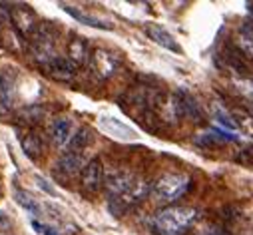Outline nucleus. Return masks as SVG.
Returning a JSON list of instances; mask_svg holds the SVG:
<instances>
[{
    "instance_id": "obj_15",
    "label": "nucleus",
    "mask_w": 253,
    "mask_h": 235,
    "mask_svg": "<svg viewBox=\"0 0 253 235\" xmlns=\"http://www.w3.org/2000/svg\"><path fill=\"white\" fill-rule=\"evenodd\" d=\"M68 58L76 64H86L88 58H90V50H88V44L84 38H72L70 44H68Z\"/></svg>"
},
{
    "instance_id": "obj_23",
    "label": "nucleus",
    "mask_w": 253,
    "mask_h": 235,
    "mask_svg": "<svg viewBox=\"0 0 253 235\" xmlns=\"http://www.w3.org/2000/svg\"><path fill=\"white\" fill-rule=\"evenodd\" d=\"M237 126H239V128H243L249 136H253V114H249L247 110H241V112H239Z\"/></svg>"
},
{
    "instance_id": "obj_12",
    "label": "nucleus",
    "mask_w": 253,
    "mask_h": 235,
    "mask_svg": "<svg viewBox=\"0 0 253 235\" xmlns=\"http://www.w3.org/2000/svg\"><path fill=\"white\" fill-rule=\"evenodd\" d=\"M50 138H52V144L56 148L66 146L72 140V122L68 118H56L52 128H50Z\"/></svg>"
},
{
    "instance_id": "obj_5",
    "label": "nucleus",
    "mask_w": 253,
    "mask_h": 235,
    "mask_svg": "<svg viewBox=\"0 0 253 235\" xmlns=\"http://www.w3.org/2000/svg\"><path fill=\"white\" fill-rule=\"evenodd\" d=\"M44 68H46V72H48L52 78L62 80V82L72 80V78L76 76V70H78V66L70 60V58H66V56H56V58H52V60H50Z\"/></svg>"
},
{
    "instance_id": "obj_21",
    "label": "nucleus",
    "mask_w": 253,
    "mask_h": 235,
    "mask_svg": "<svg viewBox=\"0 0 253 235\" xmlns=\"http://www.w3.org/2000/svg\"><path fill=\"white\" fill-rule=\"evenodd\" d=\"M213 116H215V120H217L223 128H227V130H235V128H239V126H237V122H233V118H231L225 110H221V108H215Z\"/></svg>"
},
{
    "instance_id": "obj_9",
    "label": "nucleus",
    "mask_w": 253,
    "mask_h": 235,
    "mask_svg": "<svg viewBox=\"0 0 253 235\" xmlns=\"http://www.w3.org/2000/svg\"><path fill=\"white\" fill-rule=\"evenodd\" d=\"M120 62L114 54H110L108 50H96L94 56H92V68L96 70V74H100L102 78H110L116 74Z\"/></svg>"
},
{
    "instance_id": "obj_1",
    "label": "nucleus",
    "mask_w": 253,
    "mask_h": 235,
    "mask_svg": "<svg viewBox=\"0 0 253 235\" xmlns=\"http://www.w3.org/2000/svg\"><path fill=\"white\" fill-rule=\"evenodd\" d=\"M198 219V211L194 207H183V205H173L162 209L154 217V227L160 235H181Z\"/></svg>"
},
{
    "instance_id": "obj_18",
    "label": "nucleus",
    "mask_w": 253,
    "mask_h": 235,
    "mask_svg": "<svg viewBox=\"0 0 253 235\" xmlns=\"http://www.w3.org/2000/svg\"><path fill=\"white\" fill-rule=\"evenodd\" d=\"M22 150H24V154L30 157V159H38V156L42 154V142H40V138L36 136V134H26V136H22Z\"/></svg>"
},
{
    "instance_id": "obj_14",
    "label": "nucleus",
    "mask_w": 253,
    "mask_h": 235,
    "mask_svg": "<svg viewBox=\"0 0 253 235\" xmlns=\"http://www.w3.org/2000/svg\"><path fill=\"white\" fill-rule=\"evenodd\" d=\"M60 6L64 8L72 18H76L80 24H86V26H92V28H102V30H112V24H108V22H104V20H100V18H94V16L86 14V12H82L80 8H76V6H70V4H60Z\"/></svg>"
},
{
    "instance_id": "obj_16",
    "label": "nucleus",
    "mask_w": 253,
    "mask_h": 235,
    "mask_svg": "<svg viewBox=\"0 0 253 235\" xmlns=\"http://www.w3.org/2000/svg\"><path fill=\"white\" fill-rule=\"evenodd\" d=\"M92 142H94V134H92V130L86 128V126H82V128H78L76 134L72 136L70 146H68V152H72V154H82Z\"/></svg>"
},
{
    "instance_id": "obj_24",
    "label": "nucleus",
    "mask_w": 253,
    "mask_h": 235,
    "mask_svg": "<svg viewBox=\"0 0 253 235\" xmlns=\"http://www.w3.org/2000/svg\"><path fill=\"white\" fill-rule=\"evenodd\" d=\"M34 180H36L38 188H40V190H44V192H46L48 196H56V190H54V188H52V186H50V184H48V182H46L44 178H40V175H36Z\"/></svg>"
},
{
    "instance_id": "obj_19",
    "label": "nucleus",
    "mask_w": 253,
    "mask_h": 235,
    "mask_svg": "<svg viewBox=\"0 0 253 235\" xmlns=\"http://www.w3.org/2000/svg\"><path fill=\"white\" fill-rule=\"evenodd\" d=\"M42 116H44V110L40 108V106H28V108H24L20 114H18V118L22 122H28V124H38L40 120H42Z\"/></svg>"
},
{
    "instance_id": "obj_13",
    "label": "nucleus",
    "mask_w": 253,
    "mask_h": 235,
    "mask_svg": "<svg viewBox=\"0 0 253 235\" xmlns=\"http://www.w3.org/2000/svg\"><path fill=\"white\" fill-rule=\"evenodd\" d=\"M175 94H177V100H179L183 118H189L192 122H202L204 112H202L198 100H196L192 94H189V92H183V90H179V92H175Z\"/></svg>"
},
{
    "instance_id": "obj_26",
    "label": "nucleus",
    "mask_w": 253,
    "mask_h": 235,
    "mask_svg": "<svg viewBox=\"0 0 253 235\" xmlns=\"http://www.w3.org/2000/svg\"><path fill=\"white\" fill-rule=\"evenodd\" d=\"M42 235H60V231H56L50 225H42Z\"/></svg>"
},
{
    "instance_id": "obj_3",
    "label": "nucleus",
    "mask_w": 253,
    "mask_h": 235,
    "mask_svg": "<svg viewBox=\"0 0 253 235\" xmlns=\"http://www.w3.org/2000/svg\"><path fill=\"white\" fill-rule=\"evenodd\" d=\"M10 18H12V24L16 26V30H18L22 36L32 38V36L36 34V30L40 28L38 18H36V14H34V10H32L30 6L16 4L14 8H10Z\"/></svg>"
},
{
    "instance_id": "obj_17",
    "label": "nucleus",
    "mask_w": 253,
    "mask_h": 235,
    "mask_svg": "<svg viewBox=\"0 0 253 235\" xmlns=\"http://www.w3.org/2000/svg\"><path fill=\"white\" fill-rule=\"evenodd\" d=\"M14 199H16V203L20 205V207H24L28 213H32L34 217H40L42 215V207H40V203L30 196V194H26V192H16L14 194Z\"/></svg>"
},
{
    "instance_id": "obj_22",
    "label": "nucleus",
    "mask_w": 253,
    "mask_h": 235,
    "mask_svg": "<svg viewBox=\"0 0 253 235\" xmlns=\"http://www.w3.org/2000/svg\"><path fill=\"white\" fill-rule=\"evenodd\" d=\"M237 163H241V165H247V167H253V146H247V148H243V150H239L237 154H235V157H233Z\"/></svg>"
},
{
    "instance_id": "obj_20",
    "label": "nucleus",
    "mask_w": 253,
    "mask_h": 235,
    "mask_svg": "<svg viewBox=\"0 0 253 235\" xmlns=\"http://www.w3.org/2000/svg\"><path fill=\"white\" fill-rule=\"evenodd\" d=\"M233 86L235 90L249 102H253V80H247V78H237L233 80Z\"/></svg>"
},
{
    "instance_id": "obj_7",
    "label": "nucleus",
    "mask_w": 253,
    "mask_h": 235,
    "mask_svg": "<svg viewBox=\"0 0 253 235\" xmlns=\"http://www.w3.org/2000/svg\"><path fill=\"white\" fill-rule=\"evenodd\" d=\"M16 92V72L14 70H0V112H6L14 102Z\"/></svg>"
},
{
    "instance_id": "obj_2",
    "label": "nucleus",
    "mask_w": 253,
    "mask_h": 235,
    "mask_svg": "<svg viewBox=\"0 0 253 235\" xmlns=\"http://www.w3.org/2000/svg\"><path fill=\"white\" fill-rule=\"evenodd\" d=\"M189 190V178L185 173H164L152 186V196L158 201L171 203Z\"/></svg>"
},
{
    "instance_id": "obj_10",
    "label": "nucleus",
    "mask_w": 253,
    "mask_h": 235,
    "mask_svg": "<svg viewBox=\"0 0 253 235\" xmlns=\"http://www.w3.org/2000/svg\"><path fill=\"white\" fill-rule=\"evenodd\" d=\"M144 30H146V34H148V38L150 40H154L158 46H162V48H166V50H171V52H181V48H179V44L175 42V38L166 30V28H162L160 24H146L144 26Z\"/></svg>"
},
{
    "instance_id": "obj_4",
    "label": "nucleus",
    "mask_w": 253,
    "mask_h": 235,
    "mask_svg": "<svg viewBox=\"0 0 253 235\" xmlns=\"http://www.w3.org/2000/svg\"><path fill=\"white\" fill-rule=\"evenodd\" d=\"M80 182H82V190L88 192V194H96V192L102 190V186H104V165L98 157L90 159L84 165V169L80 173Z\"/></svg>"
},
{
    "instance_id": "obj_25",
    "label": "nucleus",
    "mask_w": 253,
    "mask_h": 235,
    "mask_svg": "<svg viewBox=\"0 0 253 235\" xmlns=\"http://www.w3.org/2000/svg\"><path fill=\"white\" fill-rule=\"evenodd\" d=\"M200 235H227L223 229H219V227H215V225H210L208 229H204Z\"/></svg>"
},
{
    "instance_id": "obj_6",
    "label": "nucleus",
    "mask_w": 253,
    "mask_h": 235,
    "mask_svg": "<svg viewBox=\"0 0 253 235\" xmlns=\"http://www.w3.org/2000/svg\"><path fill=\"white\" fill-rule=\"evenodd\" d=\"M100 128L102 132H106L110 138H116V140H122V142H132L138 138L136 130H132L130 126H126L124 122L116 120V118H100Z\"/></svg>"
},
{
    "instance_id": "obj_8",
    "label": "nucleus",
    "mask_w": 253,
    "mask_h": 235,
    "mask_svg": "<svg viewBox=\"0 0 253 235\" xmlns=\"http://www.w3.org/2000/svg\"><path fill=\"white\" fill-rule=\"evenodd\" d=\"M136 178L132 173H126V171H114L112 175H108L106 178V188L110 192L112 197H124L126 194H128L134 186Z\"/></svg>"
},
{
    "instance_id": "obj_11",
    "label": "nucleus",
    "mask_w": 253,
    "mask_h": 235,
    "mask_svg": "<svg viewBox=\"0 0 253 235\" xmlns=\"http://www.w3.org/2000/svg\"><path fill=\"white\" fill-rule=\"evenodd\" d=\"M84 165H82V156L80 154H72V152H66L62 154L60 159L56 161V175L62 173L66 178H74L76 173H82Z\"/></svg>"
}]
</instances>
